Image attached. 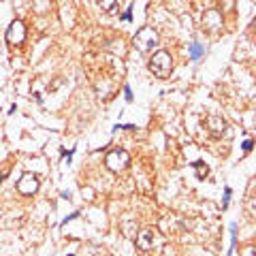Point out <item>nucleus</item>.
I'll list each match as a JSON object with an SVG mask.
<instances>
[{"instance_id": "nucleus-1", "label": "nucleus", "mask_w": 256, "mask_h": 256, "mask_svg": "<svg viewBox=\"0 0 256 256\" xmlns=\"http://www.w3.org/2000/svg\"><path fill=\"white\" fill-rule=\"evenodd\" d=\"M148 68L152 70V73H154V77L166 79V77L171 75V70H173V58H171V54L166 52V50H158V52L150 58Z\"/></svg>"}, {"instance_id": "nucleus-2", "label": "nucleus", "mask_w": 256, "mask_h": 256, "mask_svg": "<svg viewBox=\"0 0 256 256\" xmlns=\"http://www.w3.org/2000/svg\"><path fill=\"white\" fill-rule=\"evenodd\" d=\"M132 45H134V50H137V52L150 54L158 45V32L154 28H150V26L139 28L137 34L132 36Z\"/></svg>"}, {"instance_id": "nucleus-3", "label": "nucleus", "mask_w": 256, "mask_h": 256, "mask_svg": "<svg viewBox=\"0 0 256 256\" xmlns=\"http://www.w3.org/2000/svg\"><path fill=\"white\" fill-rule=\"evenodd\" d=\"M128 164H130V156L126 150H111L105 156V166L111 173H122L128 169Z\"/></svg>"}, {"instance_id": "nucleus-4", "label": "nucleus", "mask_w": 256, "mask_h": 256, "mask_svg": "<svg viewBox=\"0 0 256 256\" xmlns=\"http://www.w3.org/2000/svg\"><path fill=\"white\" fill-rule=\"evenodd\" d=\"M26 26H24V22H20V20H15V22H11V26L6 28V32H4V41L9 43V45H22L24 41H26Z\"/></svg>"}, {"instance_id": "nucleus-5", "label": "nucleus", "mask_w": 256, "mask_h": 256, "mask_svg": "<svg viewBox=\"0 0 256 256\" xmlns=\"http://www.w3.org/2000/svg\"><path fill=\"white\" fill-rule=\"evenodd\" d=\"M36 190H38V178L34 173H24L22 180L18 182V192L24 196H30V194H34Z\"/></svg>"}, {"instance_id": "nucleus-6", "label": "nucleus", "mask_w": 256, "mask_h": 256, "mask_svg": "<svg viewBox=\"0 0 256 256\" xmlns=\"http://www.w3.org/2000/svg\"><path fill=\"white\" fill-rule=\"evenodd\" d=\"M205 126H207V130H210L212 137H222L224 132H226V122L220 118V116H207L205 120Z\"/></svg>"}, {"instance_id": "nucleus-7", "label": "nucleus", "mask_w": 256, "mask_h": 256, "mask_svg": "<svg viewBox=\"0 0 256 256\" xmlns=\"http://www.w3.org/2000/svg\"><path fill=\"white\" fill-rule=\"evenodd\" d=\"M134 244H137V248L141 252H150L152 248H154V230L152 228H143L139 230L137 239H134Z\"/></svg>"}, {"instance_id": "nucleus-8", "label": "nucleus", "mask_w": 256, "mask_h": 256, "mask_svg": "<svg viewBox=\"0 0 256 256\" xmlns=\"http://www.w3.org/2000/svg\"><path fill=\"white\" fill-rule=\"evenodd\" d=\"M203 24L210 30H218L220 26H222V15L216 11V9H212V11H207L205 15H203Z\"/></svg>"}, {"instance_id": "nucleus-9", "label": "nucleus", "mask_w": 256, "mask_h": 256, "mask_svg": "<svg viewBox=\"0 0 256 256\" xmlns=\"http://www.w3.org/2000/svg\"><path fill=\"white\" fill-rule=\"evenodd\" d=\"M100 11H105L107 15H116L118 13V0H96Z\"/></svg>"}, {"instance_id": "nucleus-10", "label": "nucleus", "mask_w": 256, "mask_h": 256, "mask_svg": "<svg viewBox=\"0 0 256 256\" xmlns=\"http://www.w3.org/2000/svg\"><path fill=\"white\" fill-rule=\"evenodd\" d=\"M192 166H194V173H196L198 180H205L207 175H210V166L205 162H192Z\"/></svg>"}, {"instance_id": "nucleus-11", "label": "nucleus", "mask_w": 256, "mask_h": 256, "mask_svg": "<svg viewBox=\"0 0 256 256\" xmlns=\"http://www.w3.org/2000/svg\"><path fill=\"white\" fill-rule=\"evenodd\" d=\"M32 6H34L36 13H47L52 9V0H34V4Z\"/></svg>"}, {"instance_id": "nucleus-12", "label": "nucleus", "mask_w": 256, "mask_h": 256, "mask_svg": "<svg viewBox=\"0 0 256 256\" xmlns=\"http://www.w3.org/2000/svg\"><path fill=\"white\" fill-rule=\"evenodd\" d=\"M242 256H256V248L254 246H246L242 250Z\"/></svg>"}, {"instance_id": "nucleus-13", "label": "nucleus", "mask_w": 256, "mask_h": 256, "mask_svg": "<svg viewBox=\"0 0 256 256\" xmlns=\"http://www.w3.org/2000/svg\"><path fill=\"white\" fill-rule=\"evenodd\" d=\"M252 148H254V141L252 139H246L244 141V152H246V154H248V152H252Z\"/></svg>"}, {"instance_id": "nucleus-14", "label": "nucleus", "mask_w": 256, "mask_h": 256, "mask_svg": "<svg viewBox=\"0 0 256 256\" xmlns=\"http://www.w3.org/2000/svg\"><path fill=\"white\" fill-rule=\"evenodd\" d=\"M228 198H230V188H226V192H224V201H222V207H224V210L228 207Z\"/></svg>"}, {"instance_id": "nucleus-15", "label": "nucleus", "mask_w": 256, "mask_h": 256, "mask_svg": "<svg viewBox=\"0 0 256 256\" xmlns=\"http://www.w3.org/2000/svg\"><path fill=\"white\" fill-rule=\"evenodd\" d=\"M201 52H203V50H201L198 45H192V58H194V60L198 58V56H201Z\"/></svg>"}, {"instance_id": "nucleus-16", "label": "nucleus", "mask_w": 256, "mask_h": 256, "mask_svg": "<svg viewBox=\"0 0 256 256\" xmlns=\"http://www.w3.org/2000/svg\"><path fill=\"white\" fill-rule=\"evenodd\" d=\"M124 92H126V100H132V92H130V88H124Z\"/></svg>"}, {"instance_id": "nucleus-17", "label": "nucleus", "mask_w": 256, "mask_h": 256, "mask_svg": "<svg viewBox=\"0 0 256 256\" xmlns=\"http://www.w3.org/2000/svg\"><path fill=\"white\" fill-rule=\"evenodd\" d=\"M6 175H9V171H2V173H0V184L4 182V178H6Z\"/></svg>"}, {"instance_id": "nucleus-18", "label": "nucleus", "mask_w": 256, "mask_h": 256, "mask_svg": "<svg viewBox=\"0 0 256 256\" xmlns=\"http://www.w3.org/2000/svg\"><path fill=\"white\" fill-rule=\"evenodd\" d=\"M122 20H126V22H128V20H130V9H128V11H126V13L122 15Z\"/></svg>"}, {"instance_id": "nucleus-19", "label": "nucleus", "mask_w": 256, "mask_h": 256, "mask_svg": "<svg viewBox=\"0 0 256 256\" xmlns=\"http://www.w3.org/2000/svg\"><path fill=\"white\" fill-rule=\"evenodd\" d=\"M68 256H73V254H68Z\"/></svg>"}]
</instances>
